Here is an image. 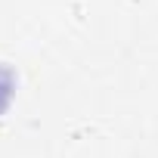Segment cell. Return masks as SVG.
Masks as SVG:
<instances>
[{
    "label": "cell",
    "mask_w": 158,
    "mask_h": 158,
    "mask_svg": "<svg viewBox=\"0 0 158 158\" xmlns=\"http://www.w3.org/2000/svg\"><path fill=\"white\" fill-rule=\"evenodd\" d=\"M13 90H16V74L10 65H0V115H3L13 102Z\"/></svg>",
    "instance_id": "1"
}]
</instances>
